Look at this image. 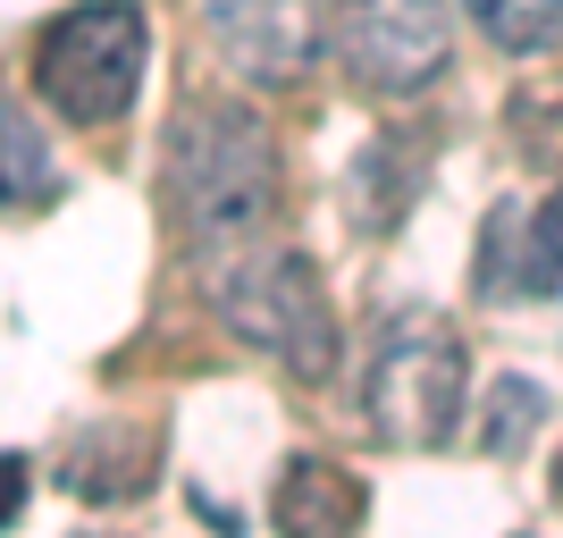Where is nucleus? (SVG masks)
<instances>
[{
	"instance_id": "obj_2",
	"label": "nucleus",
	"mask_w": 563,
	"mask_h": 538,
	"mask_svg": "<svg viewBox=\"0 0 563 538\" xmlns=\"http://www.w3.org/2000/svg\"><path fill=\"white\" fill-rule=\"evenodd\" d=\"M143 59H152V34L135 0H76L34 43V94L68 127H118L143 94Z\"/></svg>"
},
{
	"instance_id": "obj_9",
	"label": "nucleus",
	"mask_w": 563,
	"mask_h": 538,
	"mask_svg": "<svg viewBox=\"0 0 563 538\" xmlns=\"http://www.w3.org/2000/svg\"><path fill=\"white\" fill-rule=\"evenodd\" d=\"M412 194H421V161H412L404 143H371L362 168H353V219L387 235L404 211H412Z\"/></svg>"
},
{
	"instance_id": "obj_4",
	"label": "nucleus",
	"mask_w": 563,
	"mask_h": 538,
	"mask_svg": "<svg viewBox=\"0 0 563 538\" xmlns=\"http://www.w3.org/2000/svg\"><path fill=\"white\" fill-rule=\"evenodd\" d=\"M211 311H219V328H235L244 345H261L295 378L336 371V311L303 253H244L235 244L211 270Z\"/></svg>"
},
{
	"instance_id": "obj_10",
	"label": "nucleus",
	"mask_w": 563,
	"mask_h": 538,
	"mask_svg": "<svg viewBox=\"0 0 563 538\" xmlns=\"http://www.w3.org/2000/svg\"><path fill=\"white\" fill-rule=\"evenodd\" d=\"M59 168H51L43 127L25 118V101H0V202H51Z\"/></svg>"
},
{
	"instance_id": "obj_5",
	"label": "nucleus",
	"mask_w": 563,
	"mask_h": 538,
	"mask_svg": "<svg viewBox=\"0 0 563 538\" xmlns=\"http://www.w3.org/2000/svg\"><path fill=\"white\" fill-rule=\"evenodd\" d=\"M454 9L446 0H336V59L362 94H421L446 68Z\"/></svg>"
},
{
	"instance_id": "obj_12",
	"label": "nucleus",
	"mask_w": 563,
	"mask_h": 538,
	"mask_svg": "<svg viewBox=\"0 0 563 538\" xmlns=\"http://www.w3.org/2000/svg\"><path fill=\"white\" fill-rule=\"evenodd\" d=\"M539 421H547V387L539 378H496L488 387V413H479V454H496V463H514L521 446L539 438Z\"/></svg>"
},
{
	"instance_id": "obj_1",
	"label": "nucleus",
	"mask_w": 563,
	"mask_h": 538,
	"mask_svg": "<svg viewBox=\"0 0 563 538\" xmlns=\"http://www.w3.org/2000/svg\"><path fill=\"white\" fill-rule=\"evenodd\" d=\"M161 194L194 244H244L278 211V143L244 101H186L168 127V168Z\"/></svg>"
},
{
	"instance_id": "obj_7",
	"label": "nucleus",
	"mask_w": 563,
	"mask_h": 538,
	"mask_svg": "<svg viewBox=\"0 0 563 538\" xmlns=\"http://www.w3.org/2000/svg\"><path fill=\"white\" fill-rule=\"evenodd\" d=\"M59 480H68L85 505H126V496H143L152 480H161V438L152 429H85V438L68 446V463H59Z\"/></svg>"
},
{
	"instance_id": "obj_11",
	"label": "nucleus",
	"mask_w": 563,
	"mask_h": 538,
	"mask_svg": "<svg viewBox=\"0 0 563 538\" xmlns=\"http://www.w3.org/2000/svg\"><path fill=\"white\" fill-rule=\"evenodd\" d=\"M463 9L505 59H530V51L563 43V0H463Z\"/></svg>"
},
{
	"instance_id": "obj_15",
	"label": "nucleus",
	"mask_w": 563,
	"mask_h": 538,
	"mask_svg": "<svg viewBox=\"0 0 563 538\" xmlns=\"http://www.w3.org/2000/svg\"><path fill=\"white\" fill-rule=\"evenodd\" d=\"M18 505H25V463H18V454H0V530L18 521Z\"/></svg>"
},
{
	"instance_id": "obj_6",
	"label": "nucleus",
	"mask_w": 563,
	"mask_h": 538,
	"mask_svg": "<svg viewBox=\"0 0 563 538\" xmlns=\"http://www.w3.org/2000/svg\"><path fill=\"white\" fill-rule=\"evenodd\" d=\"M202 43L253 85H286L320 51V9L311 0H202Z\"/></svg>"
},
{
	"instance_id": "obj_16",
	"label": "nucleus",
	"mask_w": 563,
	"mask_h": 538,
	"mask_svg": "<svg viewBox=\"0 0 563 538\" xmlns=\"http://www.w3.org/2000/svg\"><path fill=\"white\" fill-rule=\"evenodd\" d=\"M555 505H563V454H555Z\"/></svg>"
},
{
	"instance_id": "obj_14",
	"label": "nucleus",
	"mask_w": 563,
	"mask_h": 538,
	"mask_svg": "<svg viewBox=\"0 0 563 538\" xmlns=\"http://www.w3.org/2000/svg\"><path fill=\"white\" fill-rule=\"evenodd\" d=\"M563 286V186L521 219V295H555Z\"/></svg>"
},
{
	"instance_id": "obj_8",
	"label": "nucleus",
	"mask_w": 563,
	"mask_h": 538,
	"mask_svg": "<svg viewBox=\"0 0 563 538\" xmlns=\"http://www.w3.org/2000/svg\"><path fill=\"white\" fill-rule=\"evenodd\" d=\"M362 514H371L362 480L336 471V463H320V454H303V463L286 471V488H278V521L286 530H353Z\"/></svg>"
},
{
	"instance_id": "obj_3",
	"label": "nucleus",
	"mask_w": 563,
	"mask_h": 538,
	"mask_svg": "<svg viewBox=\"0 0 563 538\" xmlns=\"http://www.w3.org/2000/svg\"><path fill=\"white\" fill-rule=\"evenodd\" d=\"M371 429L378 446L396 454H429L463 429V404H471V362H463V337H454L438 311H396L378 328V353H371Z\"/></svg>"
},
{
	"instance_id": "obj_13",
	"label": "nucleus",
	"mask_w": 563,
	"mask_h": 538,
	"mask_svg": "<svg viewBox=\"0 0 563 538\" xmlns=\"http://www.w3.org/2000/svg\"><path fill=\"white\" fill-rule=\"evenodd\" d=\"M471 286H479V304H505V295H521V211H505V202L488 211V228H479V270H471Z\"/></svg>"
}]
</instances>
